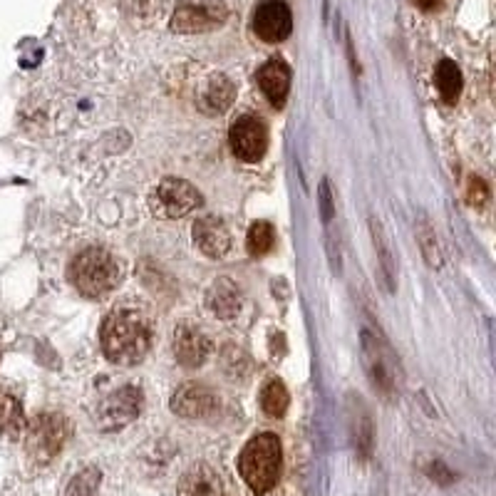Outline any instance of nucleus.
<instances>
[{
  "mask_svg": "<svg viewBox=\"0 0 496 496\" xmlns=\"http://www.w3.org/2000/svg\"><path fill=\"white\" fill-rule=\"evenodd\" d=\"M435 85L439 89V98L445 102H457L459 92H462V72H459L454 60H442L435 70Z\"/></svg>",
  "mask_w": 496,
  "mask_h": 496,
  "instance_id": "6ab92c4d",
  "label": "nucleus"
},
{
  "mask_svg": "<svg viewBox=\"0 0 496 496\" xmlns=\"http://www.w3.org/2000/svg\"><path fill=\"white\" fill-rule=\"evenodd\" d=\"M288 405H291V395H288V389H285V385H283V382L273 379V382H268V385L263 388L261 407H263V412L268 415V417L281 419L283 415H285Z\"/></svg>",
  "mask_w": 496,
  "mask_h": 496,
  "instance_id": "4be33fe9",
  "label": "nucleus"
},
{
  "mask_svg": "<svg viewBox=\"0 0 496 496\" xmlns=\"http://www.w3.org/2000/svg\"><path fill=\"white\" fill-rule=\"evenodd\" d=\"M417 241L422 253H425V261H427L432 268H439V266H442V251H439L437 234L432 231V226H429L427 219H419L417 221Z\"/></svg>",
  "mask_w": 496,
  "mask_h": 496,
  "instance_id": "b1692460",
  "label": "nucleus"
},
{
  "mask_svg": "<svg viewBox=\"0 0 496 496\" xmlns=\"http://www.w3.org/2000/svg\"><path fill=\"white\" fill-rule=\"evenodd\" d=\"M244 305V298H241V288L236 285L231 278H219L214 281V285L206 293V308L214 313L216 318H234L241 311Z\"/></svg>",
  "mask_w": 496,
  "mask_h": 496,
  "instance_id": "dca6fc26",
  "label": "nucleus"
},
{
  "mask_svg": "<svg viewBox=\"0 0 496 496\" xmlns=\"http://www.w3.org/2000/svg\"><path fill=\"white\" fill-rule=\"evenodd\" d=\"M23 432V407L8 392H0V437H18Z\"/></svg>",
  "mask_w": 496,
  "mask_h": 496,
  "instance_id": "412c9836",
  "label": "nucleus"
},
{
  "mask_svg": "<svg viewBox=\"0 0 496 496\" xmlns=\"http://www.w3.org/2000/svg\"><path fill=\"white\" fill-rule=\"evenodd\" d=\"M318 196H321L323 221H325V224H331L332 211H335V204H332V192H331V182H328V179H323L321 192H318Z\"/></svg>",
  "mask_w": 496,
  "mask_h": 496,
  "instance_id": "cd10ccee",
  "label": "nucleus"
},
{
  "mask_svg": "<svg viewBox=\"0 0 496 496\" xmlns=\"http://www.w3.org/2000/svg\"><path fill=\"white\" fill-rule=\"evenodd\" d=\"M99 482H102V472L99 469H82L78 477L70 482L68 496H95V491L99 489Z\"/></svg>",
  "mask_w": 496,
  "mask_h": 496,
  "instance_id": "393cba45",
  "label": "nucleus"
},
{
  "mask_svg": "<svg viewBox=\"0 0 496 496\" xmlns=\"http://www.w3.org/2000/svg\"><path fill=\"white\" fill-rule=\"evenodd\" d=\"M236 467H239V474H241V479L248 484V489H251L253 494H268V491L278 484V477H281V439L276 437L273 432L256 435V437L241 449Z\"/></svg>",
  "mask_w": 496,
  "mask_h": 496,
  "instance_id": "f03ea898",
  "label": "nucleus"
},
{
  "mask_svg": "<svg viewBox=\"0 0 496 496\" xmlns=\"http://www.w3.org/2000/svg\"><path fill=\"white\" fill-rule=\"evenodd\" d=\"M149 206L159 219H182L201 206V194L184 179H164L149 194Z\"/></svg>",
  "mask_w": 496,
  "mask_h": 496,
  "instance_id": "0eeeda50",
  "label": "nucleus"
},
{
  "mask_svg": "<svg viewBox=\"0 0 496 496\" xmlns=\"http://www.w3.org/2000/svg\"><path fill=\"white\" fill-rule=\"evenodd\" d=\"M229 142H231V149L234 154L241 159V162H258L266 149H268V129L258 117H251V115H244L239 117L231 125V132H229Z\"/></svg>",
  "mask_w": 496,
  "mask_h": 496,
  "instance_id": "1a4fd4ad",
  "label": "nucleus"
},
{
  "mask_svg": "<svg viewBox=\"0 0 496 496\" xmlns=\"http://www.w3.org/2000/svg\"><path fill=\"white\" fill-rule=\"evenodd\" d=\"M68 422L60 415H52V412H45V415H38L28 425V432H25V449L33 462L38 464H48L52 459L58 457L65 442H68Z\"/></svg>",
  "mask_w": 496,
  "mask_h": 496,
  "instance_id": "39448f33",
  "label": "nucleus"
},
{
  "mask_svg": "<svg viewBox=\"0 0 496 496\" xmlns=\"http://www.w3.org/2000/svg\"><path fill=\"white\" fill-rule=\"evenodd\" d=\"M194 244L206 258H224L231 248L229 226L219 216H201L194 224Z\"/></svg>",
  "mask_w": 496,
  "mask_h": 496,
  "instance_id": "ddd939ff",
  "label": "nucleus"
},
{
  "mask_svg": "<svg viewBox=\"0 0 496 496\" xmlns=\"http://www.w3.org/2000/svg\"><path fill=\"white\" fill-rule=\"evenodd\" d=\"M102 352L115 365H136L146 358L152 345V325L145 313L135 308H117L102 323L99 331Z\"/></svg>",
  "mask_w": 496,
  "mask_h": 496,
  "instance_id": "f257e3e1",
  "label": "nucleus"
},
{
  "mask_svg": "<svg viewBox=\"0 0 496 496\" xmlns=\"http://www.w3.org/2000/svg\"><path fill=\"white\" fill-rule=\"evenodd\" d=\"M211 341L206 338V332L201 328H196L192 323H182L176 325L174 331V358L179 365H184L189 370L201 368L209 355H211Z\"/></svg>",
  "mask_w": 496,
  "mask_h": 496,
  "instance_id": "f8f14e48",
  "label": "nucleus"
},
{
  "mask_svg": "<svg viewBox=\"0 0 496 496\" xmlns=\"http://www.w3.org/2000/svg\"><path fill=\"white\" fill-rule=\"evenodd\" d=\"M145 398H142V389L126 388L115 389L112 395L99 402L98 407V427L102 432H117V429L126 427L129 422H135L142 412Z\"/></svg>",
  "mask_w": 496,
  "mask_h": 496,
  "instance_id": "6e6552de",
  "label": "nucleus"
},
{
  "mask_svg": "<svg viewBox=\"0 0 496 496\" xmlns=\"http://www.w3.org/2000/svg\"><path fill=\"white\" fill-rule=\"evenodd\" d=\"M258 88L271 102L273 108L281 109L288 99V89H291V68L283 60H268L261 70H258Z\"/></svg>",
  "mask_w": 496,
  "mask_h": 496,
  "instance_id": "4468645a",
  "label": "nucleus"
},
{
  "mask_svg": "<svg viewBox=\"0 0 496 496\" xmlns=\"http://www.w3.org/2000/svg\"><path fill=\"white\" fill-rule=\"evenodd\" d=\"M229 18L224 0H179L172 15V30L194 35L221 28Z\"/></svg>",
  "mask_w": 496,
  "mask_h": 496,
  "instance_id": "423d86ee",
  "label": "nucleus"
},
{
  "mask_svg": "<svg viewBox=\"0 0 496 496\" xmlns=\"http://www.w3.org/2000/svg\"><path fill=\"white\" fill-rule=\"evenodd\" d=\"M236 98V88L231 80L226 75H214V78L206 82L199 98H196V105L204 115H221L226 109L231 108V102Z\"/></svg>",
  "mask_w": 496,
  "mask_h": 496,
  "instance_id": "f3484780",
  "label": "nucleus"
},
{
  "mask_svg": "<svg viewBox=\"0 0 496 496\" xmlns=\"http://www.w3.org/2000/svg\"><path fill=\"white\" fill-rule=\"evenodd\" d=\"M439 3H442V0H419V5H422V8H425V10L437 8Z\"/></svg>",
  "mask_w": 496,
  "mask_h": 496,
  "instance_id": "c85d7f7f",
  "label": "nucleus"
},
{
  "mask_svg": "<svg viewBox=\"0 0 496 496\" xmlns=\"http://www.w3.org/2000/svg\"><path fill=\"white\" fill-rule=\"evenodd\" d=\"M293 15L291 8L283 0H266L261 3L256 13H253V33L263 40V42H283L291 35Z\"/></svg>",
  "mask_w": 496,
  "mask_h": 496,
  "instance_id": "9d476101",
  "label": "nucleus"
},
{
  "mask_svg": "<svg viewBox=\"0 0 496 496\" xmlns=\"http://www.w3.org/2000/svg\"><path fill=\"white\" fill-rule=\"evenodd\" d=\"M179 496H224V482L209 464H194L176 484Z\"/></svg>",
  "mask_w": 496,
  "mask_h": 496,
  "instance_id": "2eb2a0df",
  "label": "nucleus"
},
{
  "mask_svg": "<svg viewBox=\"0 0 496 496\" xmlns=\"http://www.w3.org/2000/svg\"><path fill=\"white\" fill-rule=\"evenodd\" d=\"M370 234L375 251H378V263L382 278H385V288H388V293H392L395 291V261H392L388 239H385V231H382V224H379L378 219H370Z\"/></svg>",
  "mask_w": 496,
  "mask_h": 496,
  "instance_id": "aec40b11",
  "label": "nucleus"
},
{
  "mask_svg": "<svg viewBox=\"0 0 496 496\" xmlns=\"http://www.w3.org/2000/svg\"><path fill=\"white\" fill-rule=\"evenodd\" d=\"M362 362H365V375L379 398H398L399 378H402L398 355L392 352L389 342L370 328L362 331Z\"/></svg>",
  "mask_w": 496,
  "mask_h": 496,
  "instance_id": "20e7f679",
  "label": "nucleus"
},
{
  "mask_svg": "<svg viewBox=\"0 0 496 496\" xmlns=\"http://www.w3.org/2000/svg\"><path fill=\"white\" fill-rule=\"evenodd\" d=\"M70 283L88 298H102L117 288L122 278V266L105 248H85L80 251L68 268Z\"/></svg>",
  "mask_w": 496,
  "mask_h": 496,
  "instance_id": "7ed1b4c3",
  "label": "nucleus"
},
{
  "mask_svg": "<svg viewBox=\"0 0 496 496\" xmlns=\"http://www.w3.org/2000/svg\"><path fill=\"white\" fill-rule=\"evenodd\" d=\"M467 199H469V204L474 206V209H484V206L489 204L491 194H489V186L482 176H472V179H469Z\"/></svg>",
  "mask_w": 496,
  "mask_h": 496,
  "instance_id": "bb28decb",
  "label": "nucleus"
},
{
  "mask_svg": "<svg viewBox=\"0 0 496 496\" xmlns=\"http://www.w3.org/2000/svg\"><path fill=\"white\" fill-rule=\"evenodd\" d=\"M117 3L129 18L136 20L154 18L156 13H162L164 8V0H117Z\"/></svg>",
  "mask_w": 496,
  "mask_h": 496,
  "instance_id": "a878e982",
  "label": "nucleus"
},
{
  "mask_svg": "<svg viewBox=\"0 0 496 496\" xmlns=\"http://www.w3.org/2000/svg\"><path fill=\"white\" fill-rule=\"evenodd\" d=\"M351 439L355 454L360 459H370L372 442H375V432H372V419L368 415V409L360 399L352 402L351 407Z\"/></svg>",
  "mask_w": 496,
  "mask_h": 496,
  "instance_id": "a211bd4d",
  "label": "nucleus"
},
{
  "mask_svg": "<svg viewBox=\"0 0 496 496\" xmlns=\"http://www.w3.org/2000/svg\"><path fill=\"white\" fill-rule=\"evenodd\" d=\"M216 409H219V398L214 395V389L201 382H184L172 395V412L179 417L206 419L216 415Z\"/></svg>",
  "mask_w": 496,
  "mask_h": 496,
  "instance_id": "9b49d317",
  "label": "nucleus"
},
{
  "mask_svg": "<svg viewBox=\"0 0 496 496\" xmlns=\"http://www.w3.org/2000/svg\"><path fill=\"white\" fill-rule=\"evenodd\" d=\"M276 244V231L268 221H256L246 236V248L251 256H266Z\"/></svg>",
  "mask_w": 496,
  "mask_h": 496,
  "instance_id": "5701e85b",
  "label": "nucleus"
}]
</instances>
